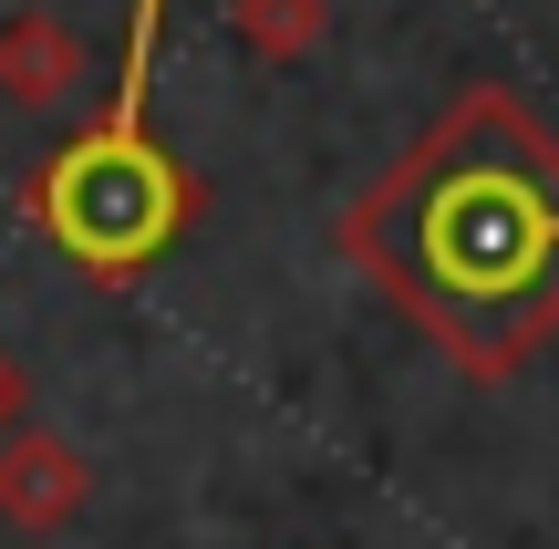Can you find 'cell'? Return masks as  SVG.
Segmentation results:
<instances>
[{"mask_svg":"<svg viewBox=\"0 0 559 549\" xmlns=\"http://www.w3.org/2000/svg\"><path fill=\"white\" fill-rule=\"evenodd\" d=\"M342 249L436 353L508 384L559 332V124L508 83H466L342 207Z\"/></svg>","mask_w":559,"mask_h":549,"instance_id":"1","label":"cell"},{"mask_svg":"<svg viewBox=\"0 0 559 549\" xmlns=\"http://www.w3.org/2000/svg\"><path fill=\"white\" fill-rule=\"evenodd\" d=\"M156 32H166V0H135L115 104H104L62 156H41V177H32V228L83 270V281H135V270H156L166 249L187 239V218H198V177L145 135Z\"/></svg>","mask_w":559,"mask_h":549,"instance_id":"2","label":"cell"},{"mask_svg":"<svg viewBox=\"0 0 559 549\" xmlns=\"http://www.w3.org/2000/svg\"><path fill=\"white\" fill-rule=\"evenodd\" d=\"M83 498H94V467L73 456V435H41L21 426L11 446H0V518H11L21 539H52L83 518Z\"/></svg>","mask_w":559,"mask_h":549,"instance_id":"3","label":"cell"},{"mask_svg":"<svg viewBox=\"0 0 559 549\" xmlns=\"http://www.w3.org/2000/svg\"><path fill=\"white\" fill-rule=\"evenodd\" d=\"M73 83H83V41H73L62 11H11V21H0V94H11V104L52 115Z\"/></svg>","mask_w":559,"mask_h":549,"instance_id":"4","label":"cell"},{"mask_svg":"<svg viewBox=\"0 0 559 549\" xmlns=\"http://www.w3.org/2000/svg\"><path fill=\"white\" fill-rule=\"evenodd\" d=\"M228 32L260 62H300L321 32H332V0H228Z\"/></svg>","mask_w":559,"mask_h":549,"instance_id":"5","label":"cell"},{"mask_svg":"<svg viewBox=\"0 0 559 549\" xmlns=\"http://www.w3.org/2000/svg\"><path fill=\"white\" fill-rule=\"evenodd\" d=\"M21 426H32V373H21V353L0 343V446H11Z\"/></svg>","mask_w":559,"mask_h":549,"instance_id":"6","label":"cell"}]
</instances>
